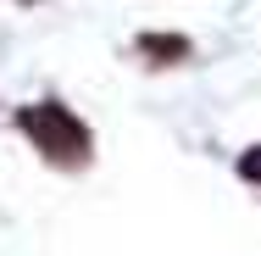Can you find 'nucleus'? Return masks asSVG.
<instances>
[{"label": "nucleus", "instance_id": "nucleus-1", "mask_svg": "<svg viewBox=\"0 0 261 256\" xmlns=\"http://www.w3.org/2000/svg\"><path fill=\"white\" fill-rule=\"evenodd\" d=\"M22 134L39 145V151L61 161V167H78V161H89V128L67 111L61 101H39V106H22Z\"/></svg>", "mask_w": 261, "mask_h": 256}, {"label": "nucleus", "instance_id": "nucleus-2", "mask_svg": "<svg viewBox=\"0 0 261 256\" xmlns=\"http://www.w3.org/2000/svg\"><path fill=\"white\" fill-rule=\"evenodd\" d=\"M139 51H145V56H161V61H184V56H189V39H172V34H145V39H139Z\"/></svg>", "mask_w": 261, "mask_h": 256}, {"label": "nucleus", "instance_id": "nucleus-3", "mask_svg": "<svg viewBox=\"0 0 261 256\" xmlns=\"http://www.w3.org/2000/svg\"><path fill=\"white\" fill-rule=\"evenodd\" d=\"M239 178H250V184H261V145H250V151L239 156Z\"/></svg>", "mask_w": 261, "mask_h": 256}]
</instances>
